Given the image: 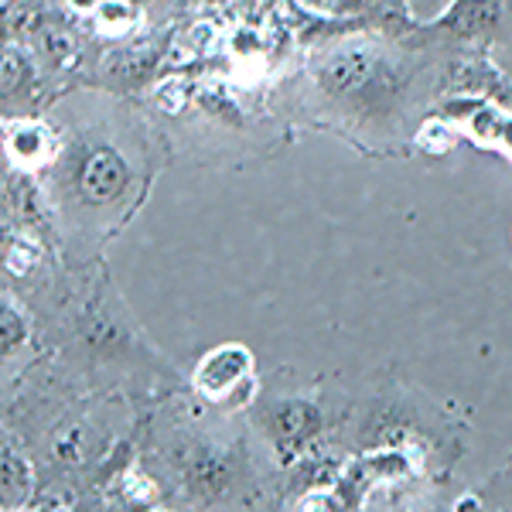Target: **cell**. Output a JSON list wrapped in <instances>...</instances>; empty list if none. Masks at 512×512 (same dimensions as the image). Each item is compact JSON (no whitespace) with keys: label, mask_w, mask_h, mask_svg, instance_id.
Instances as JSON below:
<instances>
[{"label":"cell","mask_w":512,"mask_h":512,"mask_svg":"<svg viewBox=\"0 0 512 512\" xmlns=\"http://www.w3.org/2000/svg\"><path fill=\"white\" fill-rule=\"evenodd\" d=\"M315 86L338 110L359 123H390L403 117L414 69L410 59L369 38H345L315 62Z\"/></svg>","instance_id":"obj_1"},{"label":"cell","mask_w":512,"mask_h":512,"mask_svg":"<svg viewBox=\"0 0 512 512\" xmlns=\"http://www.w3.org/2000/svg\"><path fill=\"white\" fill-rule=\"evenodd\" d=\"M55 185L82 212L117 209L134 188V164L110 137L82 134L55 161Z\"/></svg>","instance_id":"obj_2"},{"label":"cell","mask_w":512,"mask_h":512,"mask_svg":"<svg viewBox=\"0 0 512 512\" xmlns=\"http://www.w3.org/2000/svg\"><path fill=\"white\" fill-rule=\"evenodd\" d=\"M175 475L181 495L198 506H219L243 492L246 458L233 444L219 441H188L178 448Z\"/></svg>","instance_id":"obj_3"},{"label":"cell","mask_w":512,"mask_h":512,"mask_svg":"<svg viewBox=\"0 0 512 512\" xmlns=\"http://www.w3.org/2000/svg\"><path fill=\"white\" fill-rule=\"evenodd\" d=\"M260 427L280 461H297L304 451L315 448L325 417L311 396H277L260 410Z\"/></svg>","instance_id":"obj_4"},{"label":"cell","mask_w":512,"mask_h":512,"mask_svg":"<svg viewBox=\"0 0 512 512\" xmlns=\"http://www.w3.org/2000/svg\"><path fill=\"white\" fill-rule=\"evenodd\" d=\"M195 390L209 403H233L246 400L253 393V355L246 345L226 342L209 355H202V362L195 366Z\"/></svg>","instance_id":"obj_5"},{"label":"cell","mask_w":512,"mask_h":512,"mask_svg":"<svg viewBox=\"0 0 512 512\" xmlns=\"http://www.w3.org/2000/svg\"><path fill=\"white\" fill-rule=\"evenodd\" d=\"M444 117L451 123H461L478 144L492 147V151H506L512 158V117L509 113L495 110L489 103H478V99H454V103L444 106Z\"/></svg>","instance_id":"obj_6"},{"label":"cell","mask_w":512,"mask_h":512,"mask_svg":"<svg viewBox=\"0 0 512 512\" xmlns=\"http://www.w3.org/2000/svg\"><path fill=\"white\" fill-rule=\"evenodd\" d=\"M502 28L499 0H454L444 18H437L434 31L454 38H485Z\"/></svg>","instance_id":"obj_7"},{"label":"cell","mask_w":512,"mask_h":512,"mask_svg":"<svg viewBox=\"0 0 512 512\" xmlns=\"http://www.w3.org/2000/svg\"><path fill=\"white\" fill-rule=\"evenodd\" d=\"M4 489H0V499H4V512H21L35 495V472H31L28 458L21 451H14L11 444H4Z\"/></svg>","instance_id":"obj_8"},{"label":"cell","mask_w":512,"mask_h":512,"mask_svg":"<svg viewBox=\"0 0 512 512\" xmlns=\"http://www.w3.org/2000/svg\"><path fill=\"white\" fill-rule=\"evenodd\" d=\"M7 147H11V154L21 161L52 158V140H48L45 127H38V123H14V127L7 130Z\"/></svg>","instance_id":"obj_9"},{"label":"cell","mask_w":512,"mask_h":512,"mask_svg":"<svg viewBox=\"0 0 512 512\" xmlns=\"http://www.w3.org/2000/svg\"><path fill=\"white\" fill-rule=\"evenodd\" d=\"M0 328H4V355L18 352L28 342V318L18 311V304H11V297H4V321H0Z\"/></svg>","instance_id":"obj_10"},{"label":"cell","mask_w":512,"mask_h":512,"mask_svg":"<svg viewBox=\"0 0 512 512\" xmlns=\"http://www.w3.org/2000/svg\"><path fill=\"white\" fill-rule=\"evenodd\" d=\"M417 140H420V147H424L427 154H434V158H441L444 151H451L454 134H451L448 123H427L424 134H420Z\"/></svg>","instance_id":"obj_11"},{"label":"cell","mask_w":512,"mask_h":512,"mask_svg":"<svg viewBox=\"0 0 512 512\" xmlns=\"http://www.w3.org/2000/svg\"><path fill=\"white\" fill-rule=\"evenodd\" d=\"M31 76V69L28 65H24V59L18 52H7L4 55V96H11V89L14 93H18V86L24 79Z\"/></svg>","instance_id":"obj_12"},{"label":"cell","mask_w":512,"mask_h":512,"mask_svg":"<svg viewBox=\"0 0 512 512\" xmlns=\"http://www.w3.org/2000/svg\"><path fill=\"white\" fill-rule=\"evenodd\" d=\"M407 512H441V509H407Z\"/></svg>","instance_id":"obj_13"},{"label":"cell","mask_w":512,"mask_h":512,"mask_svg":"<svg viewBox=\"0 0 512 512\" xmlns=\"http://www.w3.org/2000/svg\"><path fill=\"white\" fill-rule=\"evenodd\" d=\"M45 512H69V509H45Z\"/></svg>","instance_id":"obj_14"}]
</instances>
